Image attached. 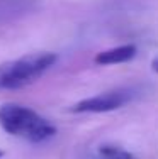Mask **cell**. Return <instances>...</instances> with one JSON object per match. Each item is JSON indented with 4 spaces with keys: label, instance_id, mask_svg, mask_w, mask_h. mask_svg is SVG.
Listing matches in <instances>:
<instances>
[{
    "label": "cell",
    "instance_id": "obj_1",
    "mask_svg": "<svg viewBox=\"0 0 158 159\" xmlns=\"http://www.w3.org/2000/svg\"><path fill=\"white\" fill-rule=\"evenodd\" d=\"M0 127L7 134L29 142H44L56 134L55 125H51L44 117L19 103L0 105Z\"/></svg>",
    "mask_w": 158,
    "mask_h": 159
},
{
    "label": "cell",
    "instance_id": "obj_6",
    "mask_svg": "<svg viewBox=\"0 0 158 159\" xmlns=\"http://www.w3.org/2000/svg\"><path fill=\"white\" fill-rule=\"evenodd\" d=\"M151 66H153V71H156V73H158V58H156V59H153Z\"/></svg>",
    "mask_w": 158,
    "mask_h": 159
},
{
    "label": "cell",
    "instance_id": "obj_2",
    "mask_svg": "<svg viewBox=\"0 0 158 159\" xmlns=\"http://www.w3.org/2000/svg\"><path fill=\"white\" fill-rule=\"evenodd\" d=\"M55 52H31L0 64V90H21L36 83L56 63Z\"/></svg>",
    "mask_w": 158,
    "mask_h": 159
},
{
    "label": "cell",
    "instance_id": "obj_7",
    "mask_svg": "<svg viewBox=\"0 0 158 159\" xmlns=\"http://www.w3.org/2000/svg\"><path fill=\"white\" fill-rule=\"evenodd\" d=\"M2 156H3V152H2V151H0V157H2Z\"/></svg>",
    "mask_w": 158,
    "mask_h": 159
},
{
    "label": "cell",
    "instance_id": "obj_5",
    "mask_svg": "<svg viewBox=\"0 0 158 159\" xmlns=\"http://www.w3.org/2000/svg\"><path fill=\"white\" fill-rule=\"evenodd\" d=\"M99 157L100 159H134L131 152L116 146H102L99 149Z\"/></svg>",
    "mask_w": 158,
    "mask_h": 159
},
{
    "label": "cell",
    "instance_id": "obj_3",
    "mask_svg": "<svg viewBox=\"0 0 158 159\" xmlns=\"http://www.w3.org/2000/svg\"><path fill=\"white\" fill-rule=\"evenodd\" d=\"M133 98L131 90H112V92L99 93L95 97L85 98L71 107V112L75 113H104L121 108Z\"/></svg>",
    "mask_w": 158,
    "mask_h": 159
},
{
    "label": "cell",
    "instance_id": "obj_4",
    "mask_svg": "<svg viewBox=\"0 0 158 159\" xmlns=\"http://www.w3.org/2000/svg\"><path fill=\"white\" fill-rule=\"evenodd\" d=\"M138 49L134 44H122V46L117 48H111L105 49V51H100L99 54L95 56V61L100 66H109V64H119V63H126L129 59H133L136 56Z\"/></svg>",
    "mask_w": 158,
    "mask_h": 159
}]
</instances>
